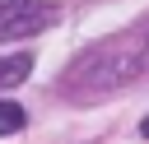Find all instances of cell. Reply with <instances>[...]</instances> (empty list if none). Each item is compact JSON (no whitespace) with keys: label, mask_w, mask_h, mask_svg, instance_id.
<instances>
[{"label":"cell","mask_w":149,"mask_h":144,"mask_svg":"<svg viewBox=\"0 0 149 144\" xmlns=\"http://www.w3.org/2000/svg\"><path fill=\"white\" fill-rule=\"evenodd\" d=\"M56 23V5L47 0H0V42L33 37Z\"/></svg>","instance_id":"1"},{"label":"cell","mask_w":149,"mask_h":144,"mask_svg":"<svg viewBox=\"0 0 149 144\" xmlns=\"http://www.w3.org/2000/svg\"><path fill=\"white\" fill-rule=\"evenodd\" d=\"M33 74V56L19 51V56H0V88H14Z\"/></svg>","instance_id":"2"},{"label":"cell","mask_w":149,"mask_h":144,"mask_svg":"<svg viewBox=\"0 0 149 144\" xmlns=\"http://www.w3.org/2000/svg\"><path fill=\"white\" fill-rule=\"evenodd\" d=\"M23 125H28L23 107H19V102H5V98H0V135H19Z\"/></svg>","instance_id":"3"},{"label":"cell","mask_w":149,"mask_h":144,"mask_svg":"<svg viewBox=\"0 0 149 144\" xmlns=\"http://www.w3.org/2000/svg\"><path fill=\"white\" fill-rule=\"evenodd\" d=\"M140 135H144V139H149V116H144V121H140Z\"/></svg>","instance_id":"4"},{"label":"cell","mask_w":149,"mask_h":144,"mask_svg":"<svg viewBox=\"0 0 149 144\" xmlns=\"http://www.w3.org/2000/svg\"><path fill=\"white\" fill-rule=\"evenodd\" d=\"M144 65H149V46H144Z\"/></svg>","instance_id":"5"}]
</instances>
